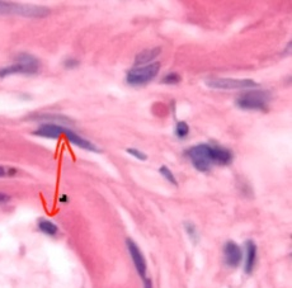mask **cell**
Wrapping results in <instances>:
<instances>
[{
    "label": "cell",
    "mask_w": 292,
    "mask_h": 288,
    "mask_svg": "<svg viewBox=\"0 0 292 288\" xmlns=\"http://www.w3.org/2000/svg\"><path fill=\"white\" fill-rule=\"evenodd\" d=\"M184 155L192 163L194 169L201 173L210 172L213 165L228 167L234 160V154L231 150L221 145L211 144V142L194 145L187 149Z\"/></svg>",
    "instance_id": "6da1fadb"
},
{
    "label": "cell",
    "mask_w": 292,
    "mask_h": 288,
    "mask_svg": "<svg viewBox=\"0 0 292 288\" xmlns=\"http://www.w3.org/2000/svg\"><path fill=\"white\" fill-rule=\"evenodd\" d=\"M272 100V93L267 89L244 90L238 95L235 106L241 111H259L265 112Z\"/></svg>",
    "instance_id": "7a4b0ae2"
},
{
    "label": "cell",
    "mask_w": 292,
    "mask_h": 288,
    "mask_svg": "<svg viewBox=\"0 0 292 288\" xmlns=\"http://www.w3.org/2000/svg\"><path fill=\"white\" fill-rule=\"evenodd\" d=\"M41 62L36 56L28 53L18 54L14 62L0 67V77L12 76V75H36L40 72Z\"/></svg>",
    "instance_id": "3957f363"
},
{
    "label": "cell",
    "mask_w": 292,
    "mask_h": 288,
    "mask_svg": "<svg viewBox=\"0 0 292 288\" xmlns=\"http://www.w3.org/2000/svg\"><path fill=\"white\" fill-rule=\"evenodd\" d=\"M20 15L26 18H45L51 14V10L42 5L19 4V3L0 0V15Z\"/></svg>",
    "instance_id": "277c9868"
},
{
    "label": "cell",
    "mask_w": 292,
    "mask_h": 288,
    "mask_svg": "<svg viewBox=\"0 0 292 288\" xmlns=\"http://www.w3.org/2000/svg\"><path fill=\"white\" fill-rule=\"evenodd\" d=\"M160 71V62L154 61L145 66L132 67L126 74V83L131 87H144L153 82Z\"/></svg>",
    "instance_id": "5b68a950"
},
{
    "label": "cell",
    "mask_w": 292,
    "mask_h": 288,
    "mask_svg": "<svg viewBox=\"0 0 292 288\" xmlns=\"http://www.w3.org/2000/svg\"><path fill=\"white\" fill-rule=\"evenodd\" d=\"M206 85L217 90H249L255 89L258 83L252 79H231V77H210L206 79Z\"/></svg>",
    "instance_id": "8992f818"
},
{
    "label": "cell",
    "mask_w": 292,
    "mask_h": 288,
    "mask_svg": "<svg viewBox=\"0 0 292 288\" xmlns=\"http://www.w3.org/2000/svg\"><path fill=\"white\" fill-rule=\"evenodd\" d=\"M126 248L129 251L130 256H131V260L134 263L135 269H136L137 274L140 276V278L145 279L148 277V264H146L144 254L140 250L139 245L132 240L131 238L126 239Z\"/></svg>",
    "instance_id": "52a82bcc"
},
{
    "label": "cell",
    "mask_w": 292,
    "mask_h": 288,
    "mask_svg": "<svg viewBox=\"0 0 292 288\" xmlns=\"http://www.w3.org/2000/svg\"><path fill=\"white\" fill-rule=\"evenodd\" d=\"M243 260V250L234 241H228L224 245V263L229 268H236Z\"/></svg>",
    "instance_id": "ba28073f"
},
{
    "label": "cell",
    "mask_w": 292,
    "mask_h": 288,
    "mask_svg": "<svg viewBox=\"0 0 292 288\" xmlns=\"http://www.w3.org/2000/svg\"><path fill=\"white\" fill-rule=\"evenodd\" d=\"M61 136H65L72 145H75L77 147L83 150H87L90 152H101V149L95 144L90 142L89 140L84 139L83 136H80L79 134L74 131V129L69 128V127H62Z\"/></svg>",
    "instance_id": "9c48e42d"
},
{
    "label": "cell",
    "mask_w": 292,
    "mask_h": 288,
    "mask_svg": "<svg viewBox=\"0 0 292 288\" xmlns=\"http://www.w3.org/2000/svg\"><path fill=\"white\" fill-rule=\"evenodd\" d=\"M258 248L257 244L253 240L245 241V258H244V272L247 274H252L257 266Z\"/></svg>",
    "instance_id": "30bf717a"
},
{
    "label": "cell",
    "mask_w": 292,
    "mask_h": 288,
    "mask_svg": "<svg viewBox=\"0 0 292 288\" xmlns=\"http://www.w3.org/2000/svg\"><path fill=\"white\" fill-rule=\"evenodd\" d=\"M28 119H32V121L42 122V123H54V124H60V126H70V124L74 123L71 118L64 116V115H50V113H41V115H32L28 117Z\"/></svg>",
    "instance_id": "8fae6325"
},
{
    "label": "cell",
    "mask_w": 292,
    "mask_h": 288,
    "mask_svg": "<svg viewBox=\"0 0 292 288\" xmlns=\"http://www.w3.org/2000/svg\"><path fill=\"white\" fill-rule=\"evenodd\" d=\"M161 53L160 47H154V48H149V50H144L141 53H139L135 58L134 61V67L137 66H145V65L151 64L154 62V60L158 58Z\"/></svg>",
    "instance_id": "7c38bea8"
},
{
    "label": "cell",
    "mask_w": 292,
    "mask_h": 288,
    "mask_svg": "<svg viewBox=\"0 0 292 288\" xmlns=\"http://www.w3.org/2000/svg\"><path fill=\"white\" fill-rule=\"evenodd\" d=\"M37 229L42 233H45L46 236H48V238H56L60 233L59 226H57L54 221L43 219V217L37 220Z\"/></svg>",
    "instance_id": "4fadbf2b"
},
{
    "label": "cell",
    "mask_w": 292,
    "mask_h": 288,
    "mask_svg": "<svg viewBox=\"0 0 292 288\" xmlns=\"http://www.w3.org/2000/svg\"><path fill=\"white\" fill-rule=\"evenodd\" d=\"M189 124L187 123L186 121H178L176 124V136L178 137L179 140H184L188 137L189 135Z\"/></svg>",
    "instance_id": "5bb4252c"
},
{
    "label": "cell",
    "mask_w": 292,
    "mask_h": 288,
    "mask_svg": "<svg viewBox=\"0 0 292 288\" xmlns=\"http://www.w3.org/2000/svg\"><path fill=\"white\" fill-rule=\"evenodd\" d=\"M159 173H160V175L163 176L165 180H168L169 183L172 184V186H174V187H178L179 184H178V180H177V178L174 176V174L173 172H172L171 169H169L168 167H165V165H161L160 168H159Z\"/></svg>",
    "instance_id": "9a60e30c"
},
{
    "label": "cell",
    "mask_w": 292,
    "mask_h": 288,
    "mask_svg": "<svg viewBox=\"0 0 292 288\" xmlns=\"http://www.w3.org/2000/svg\"><path fill=\"white\" fill-rule=\"evenodd\" d=\"M182 82V76L178 72H168L161 79V84L165 85H178Z\"/></svg>",
    "instance_id": "2e32d148"
},
{
    "label": "cell",
    "mask_w": 292,
    "mask_h": 288,
    "mask_svg": "<svg viewBox=\"0 0 292 288\" xmlns=\"http://www.w3.org/2000/svg\"><path fill=\"white\" fill-rule=\"evenodd\" d=\"M184 230H186L188 238L191 239L194 244L198 243V240H200V233H198L197 227H196L192 222H189V221L184 222Z\"/></svg>",
    "instance_id": "e0dca14e"
},
{
    "label": "cell",
    "mask_w": 292,
    "mask_h": 288,
    "mask_svg": "<svg viewBox=\"0 0 292 288\" xmlns=\"http://www.w3.org/2000/svg\"><path fill=\"white\" fill-rule=\"evenodd\" d=\"M126 152L130 155V156L135 158V159L140 160V162H145V160H148V155H146L145 152H142L141 150L135 149V147H129V149L126 150Z\"/></svg>",
    "instance_id": "ac0fdd59"
},
{
    "label": "cell",
    "mask_w": 292,
    "mask_h": 288,
    "mask_svg": "<svg viewBox=\"0 0 292 288\" xmlns=\"http://www.w3.org/2000/svg\"><path fill=\"white\" fill-rule=\"evenodd\" d=\"M18 173V170L13 167H4L0 165V178H5V176H14Z\"/></svg>",
    "instance_id": "d6986e66"
},
{
    "label": "cell",
    "mask_w": 292,
    "mask_h": 288,
    "mask_svg": "<svg viewBox=\"0 0 292 288\" xmlns=\"http://www.w3.org/2000/svg\"><path fill=\"white\" fill-rule=\"evenodd\" d=\"M79 65H80V61L75 58H67V59H65V61H64V67L67 70L77 69V67H79Z\"/></svg>",
    "instance_id": "ffe728a7"
},
{
    "label": "cell",
    "mask_w": 292,
    "mask_h": 288,
    "mask_svg": "<svg viewBox=\"0 0 292 288\" xmlns=\"http://www.w3.org/2000/svg\"><path fill=\"white\" fill-rule=\"evenodd\" d=\"M10 199H12V197H10L9 194L4 193V192H0V204L8 203V202H10Z\"/></svg>",
    "instance_id": "44dd1931"
},
{
    "label": "cell",
    "mask_w": 292,
    "mask_h": 288,
    "mask_svg": "<svg viewBox=\"0 0 292 288\" xmlns=\"http://www.w3.org/2000/svg\"><path fill=\"white\" fill-rule=\"evenodd\" d=\"M142 284H144V288H154L153 281H151L149 277H146L145 279H142Z\"/></svg>",
    "instance_id": "7402d4cb"
},
{
    "label": "cell",
    "mask_w": 292,
    "mask_h": 288,
    "mask_svg": "<svg viewBox=\"0 0 292 288\" xmlns=\"http://www.w3.org/2000/svg\"><path fill=\"white\" fill-rule=\"evenodd\" d=\"M59 201L61 202V203H67V202H69V197H67V194H61Z\"/></svg>",
    "instance_id": "603a6c76"
}]
</instances>
